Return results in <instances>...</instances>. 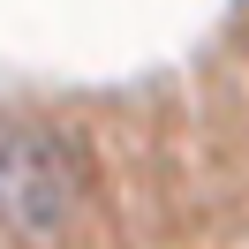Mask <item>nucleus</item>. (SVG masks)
I'll use <instances>...</instances> for the list:
<instances>
[{
	"label": "nucleus",
	"mask_w": 249,
	"mask_h": 249,
	"mask_svg": "<svg viewBox=\"0 0 249 249\" xmlns=\"http://www.w3.org/2000/svg\"><path fill=\"white\" fill-rule=\"evenodd\" d=\"M76 204V166L53 136H8L0 143V227L53 234Z\"/></svg>",
	"instance_id": "obj_1"
}]
</instances>
